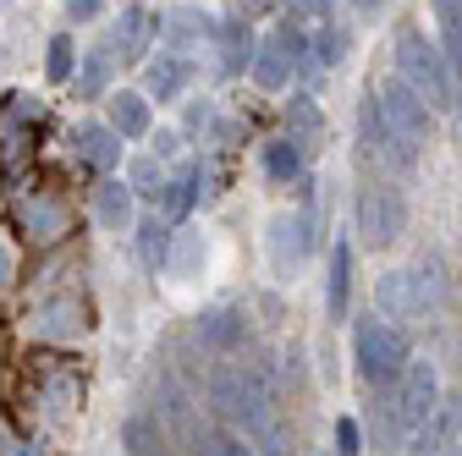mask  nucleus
Returning a JSON list of instances; mask_svg holds the SVG:
<instances>
[{"label": "nucleus", "instance_id": "6ab92c4d", "mask_svg": "<svg viewBox=\"0 0 462 456\" xmlns=\"http://www.w3.org/2000/svg\"><path fill=\"white\" fill-rule=\"evenodd\" d=\"M286 78H292V61H286V50L275 44V33L254 50V83L259 88H286Z\"/></svg>", "mask_w": 462, "mask_h": 456}, {"label": "nucleus", "instance_id": "f8f14e48", "mask_svg": "<svg viewBox=\"0 0 462 456\" xmlns=\"http://www.w3.org/2000/svg\"><path fill=\"white\" fill-rule=\"evenodd\" d=\"M243 335H248V324H243L237 308H209V314H199V341H209L215 352H231Z\"/></svg>", "mask_w": 462, "mask_h": 456}, {"label": "nucleus", "instance_id": "72a5a7b5", "mask_svg": "<svg viewBox=\"0 0 462 456\" xmlns=\"http://www.w3.org/2000/svg\"><path fill=\"white\" fill-rule=\"evenodd\" d=\"M12 275H17V259H12V248H6V242H0V292L12 287Z\"/></svg>", "mask_w": 462, "mask_h": 456}, {"label": "nucleus", "instance_id": "2f4dec72", "mask_svg": "<svg viewBox=\"0 0 462 456\" xmlns=\"http://www.w3.org/2000/svg\"><path fill=\"white\" fill-rule=\"evenodd\" d=\"M177 143H182L177 132H171V127H160V132H154V160H171V154H177Z\"/></svg>", "mask_w": 462, "mask_h": 456}, {"label": "nucleus", "instance_id": "a211bd4d", "mask_svg": "<svg viewBox=\"0 0 462 456\" xmlns=\"http://www.w3.org/2000/svg\"><path fill=\"white\" fill-rule=\"evenodd\" d=\"M182 83H188V67L177 55H160V61H149V72H143V88H149L143 99H177Z\"/></svg>", "mask_w": 462, "mask_h": 456}, {"label": "nucleus", "instance_id": "9b49d317", "mask_svg": "<svg viewBox=\"0 0 462 456\" xmlns=\"http://www.w3.org/2000/svg\"><path fill=\"white\" fill-rule=\"evenodd\" d=\"M94 214H99V225H110V232H127L133 225V187L127 182H99L94 187Z\"/></svg>", "mask_w": 462, "mask_h": 456}, {"label": "nucleus", "instance_id": "393cba45", "mask_svg": "<svg viewBox=\"0 0 462 456\" xmlns=\"http://www.w3.org/2000/svg\"><path fill=\"white\" fill-rule=\"evenodd\" d=\"M314 50H319V61H325V67H341V61H346V50H353V33L336 28V23H325L319 39H314Z\"/></svg>", "mask_w": 462, "mask_h": 456}, {"label": "nucleus", "instance_id": "cd10ccee", "mask_svg": "<svg viewBox=\"0 0 462 456\" xmlns=\"http://www.w3.org/2000/svg\"><path fill=\"white\" fill-rule=\"evenodd\" d=\"M110 61L116 55L110 50H88V61H83V94L94 99V94H105V78H110Z\"/></svg>", "mask_w": 462, "mask_h": 456}, {"label": "nucleus", "instance_id": "c85d7f7f", "mask_svg": "<svg viewBox=\"0 0 462 456\" xmlns=\"http://www.w3.org/2000/svg\"><path fill=\"white\" fill-rule=\"evenodd\" d=\"M160 204L171 209V214H182L188 204H193V170H177V177L165 182V193H160Z\"/></svg>", "mask_w": 462, "mask_h": 456}, {"label": "nucleus", "instance_id": "1a4fd4ad", "mask_svg": "<svg viewBox=\"0 0 462 456\" xmlns=\"http://www.w3.org/2000/svg\"><path fill=\"white\" fill-rule=\"evenodd\" d=\"M408 287H413L419 319H430V314H440V308H446V269H440V259H435V253H424V259L408 269Z\"/></svg>", "mask_w": 462, "mask_h": 456}, {"label": "nucleus", "instance_id": "39448f33", "mask_svg": "<svg viewBox=\"0 0 462 456\" xmlns=\"http://www.w3.org/2000/svg\"><path fill=\"white\" fill-rule=\"evenodd\" d=\"M402 232H408V198H402L391 182H374L358 193V237L364 248H396Z\"/></svg>", "mask_w": 462, "mask_h": 456}, {"label": "nucleus", "instance_id": "bb28decb", "mask_svg": "<svg viewBox=\"0 0 462 456\" xmlns=\"http://www.w3.org/2000/svg\"><path fill=\"white\" fill-rule=\"evenodd\" d=\"M72 67H78V50H72V39H67V33H55V39H50V61H44L50 83H67V78H72Z\"/></svg>", "mask_w": 462, "mask_h": 456}, {"label": "nucleus", "instance_id": "423d86ee", "mask_svg": "<svg viewBox=\"0 0 462 456\" xmlns=\"http://www.w3.org/2000/svg\"><path fill=\"white\" fill-rule=\"evenodd\" d=\"M309 248H314V220H309V214H275V220H270V264H275L281 275L303 269Z\"/></svg>", "mask_w": 462, "mask_h": 456}, {"label": "nucleus", "instance_id": "b1692460", "mask_svg": "<svg viewBox=\"0 0 462 456\" xmlns=\"http://www.w3.org/2000/svg\"><path fill=\"white\" fill-rule=\"evenodd\" d=\"M127 187H133V198H138V193H143V198H160V193H165V170H160V160H154V154H143V160L133 165Z\"/></svg>", "mask_w": 462, "mask_h": 456}, {"label": "nucleus", "instance_id": "5701e85b", "mask_svg": "<svg viewBox=\"0 0 462 456\" xmlns=\"http://www.w3.org/2000/svg\"><path fill=\"white\" fill-rule=\"evenodd\" d=\"M199 259H204V242H199V232H182V237H177V248H171V259H165V269L177 275V280H188V275L199 269Z\"/></svg>", "mask_w": 462, "mask_h": 456}, {"label": "nucleus", "instance_id": "4468645a", "mask_svg": "<svg viewBox=\"0 0 462 456\" xmlns=\"http://www.w3.org/2000/svg\"><path fill=\"white\" fill-rule=\"evenodd\" d=\"M78 149H83V160L99 165V170H116V165H122V138H116L110 127H99V122L78 127Z\"/></svg>", "mask_w": 462, "mask_h": 456}, {"label": "nucleus", "instance_id": "473e14b6", "mask_svg": "<svg viewBox=\"0 0 462 456\" xmlns=\"http://www.w3.org/2000/svg\"><path fill=\"white\" fill-rule=\"evenodd\" d=\"M220 456H259V451H254L243 434H226V440H220Z\"/></svg>", "mask_w": 462, "mask_h": 456}, {"label": "nucleus", "instance_id": "412c9836", "mask_svg": "<svg viewBox=\"0 0 462 456\" xmlns=\"http://www.w3.org/2000/svg\"><path fill=\"white\" fill-rule=\"evenodd\" d=\"M138 253H143V264H149L154 275L165 269V259H171V232H165L160 220H143V225H138Z\"/></svg>", "mask_w": 462, "mask_h": 456}, {"label": "nucleus", "instance_id": "a878e982", "mask_svg": "<svg viewBox=\"0 0 462 456\" xmlns=\"http://www.w3.org/2000/svg\"><path fill=\"white\" fill-rule=\"evenodd\" d=\"M286 122H292V138H298V143H303V138H319V110H314L309 94H298L292 105H286Z\"/></svg>", "mask_w": 462, "mask_h": 456}, {"label": "nucleus", "instance_id": "dca6fc26", "mask_svg": "<svg viewBox=\"0 0 462 456\" xmlns=\"http://www.w3.org/2000/svg\"><path fill=\"white\" fill-rule=\"evenodd\" d=\"M435 23H440V61H446V72H457L462 78V6L457 0H446V6H435Z\"/></svg>", "mask_w": 462, "mask_h": 456}, {"label": "nucleus", "instance_id": "f03ea898", "mask_svg": "<svg viewBox=\"0 0 462 456\" xmlns=\"http://www.w3.org/2000/svg\"><path fill=\"white\" fill-rule=\"evenodd\" d=\"M408 363H413V347H408V335H402L396 324H385V319H364L358 324V369H364V379L374 390H391Z\"/></svg>", "mask_w": 462, "mask_h": 456}, {"label": "nucleus", "instance_id": "0eeeda50", "mask_svg": "<svg viewBox=\"0 0 462 456\" xmlns=\"http://www.w3.org/2000/svg\"><path fill=\"white\" fill-rule=\"evenodd\" d=\"M17 225H23L39 248H50V242H61L72 232V214H67V204H55V198H28L17 209Z\"/></svg>", "mask_w": 462, "mask_h": 456}, {"label": "nucleus", "instance_id": "4be33fe9", "mask_svg": "<svg viewBox=\"0 0 462 456\" xmlns=\"http://www.w3.org/2000/svg\"><path fill=\"white\" fill-rule=\"evenodd\" d=\"M122 440H127L133 456H160V429H154V418H143V413H133V418L122 424Z\"/></svg>", "mask_w": 462, "mask_h": 456}, {"label": "nucleus", "instance_id": "f704fd0d", "mask_svg": "<svg viewBox=\"0 0 462 456\" xmlns=\"http://www.w3.org/2000/svg\"><path fill=\"white\" fill-rule=\"evenodd\" d=\"M451 110H457V127H462V88H457V99H451Z\"/></svg>", "mask_w": 462, "mask_h": 456}, {"label": "nucleus", "instance_id": "2eb2a0df", "mask_svg": "<svg viewBox=\"0 0 462 456\" xmlns=\"http://www.w3.org/2000/svg\"><path fill=\"white\" fill-rule=\"evenodd\" d=\"M149 28H160V17L149 12V6H127L122 17H116V33H110V55H133L138 44H143V33Z\"/></svg>", "mask_w": 462, "mask_h": 456}, {"label": "nucleus", "instance_id": "6e6552de", "mask_svg": "<svg viewBox=\"0 0 462 456\" xmlns=\"http://www.w3.org/2000/svg\"><path fill=\"white\" fill-rule=\"evenodd\" d=\"M374 319H385V324H413L419 319V303H413V287H408V269H385L380 280H374Z\"/></svg>", "mask_w": 462, "mask_h": 456}, {"label": "nucleus", "instance_id": "f257e3e1", "mask_svg": "<svg viewBox=\"0 0 462 456\" xmlns=\"http://www.w3.org/2000/svg\"><path fill=\"white\" fill-rule=\"evenodd\" d=\"M396 83H408L424 99V110H451V99H457V83H451V72L440 61V50L419 28L396 33Z\"/></svg>", "mask_w": 462, "mask_h": 456}, {"label": "nucleus", "instance_id": "aec40b11", "mask_svg": "<svg viewBox=\"0 0 462 456\" xmlns=\"http://www.w3.org/2000/svg\"><path fill=\"white\" fill-rule=\"evenodd\" d=\"M346 275H353V248L336 242V253H330V280H325V308H330V319H346Z\"/></svg>", "mask_w": 462, "mask_h": 456}, {"label": "nucleus", "instance_id": "ddd939ff", "mask_svg": "<svg viewBox=\"0 0 462 456\" xmlns=\"http://www.w3.org/2000/svg\"><path fill=\"white\" fill-rule=\"evenodd\" d=\"M33 335H44V341H67V335H83V308H78L72 297H61V303L39 308V319H33Z\"/></svg>", "mask_w": 462, "mask_h": 456}, {"label": "nucleus", "instance_id": "c756f323", "mask_svg": "<svg viewBox=\"0 0 462 456\" xmlns=\"http://www.w3.org/2000/svg\"><path fill=\"white\" fill-rule=\"evenodd\" d=\"M336 445H341L336 456H358V424H353V418H341V424H336Z\"/></svg>", "mask_w": 462, "mask_h": 456}, {"label": "nucleus", "instance_id": "7ed1b4c3", "mask_svg": "<svg viewBox=\"0 0 462 456\" xmlns=\"http://www.w3.org/2000/svg\"><path fill=\"white\" fill-rule=\"evenodd\" d=\"M385 402H391V418H396L402 440H408L413 429H424L435 418V407H440V374H435V363L413 358L408 369H402V379L385 390Z\"/></svg>", "mask_w": 462, "mask_h": 456}, {"label": "nucleus", "instance_id": "f3484780", "mask_svg": "<svg viewBox=\"0 0 462 456\" xmlns=\"http://www.w3.org/2000/svg\"><path fill=\"white\" fill-rule=\"evenodd\" d=\"M303 160H309V143H298V138H275L264 149V170H270L275 182H298L303 177Z\"/></svg>", "mask_w": 462, "mask_h": 456}, {"label": "nucleus", "instance_id": "7c9ffc66", "mask_svg": "<svg viewBox=\"0 0 462 456\" xmlns=\"http://www.w3.org/2000/svg\"><path fill=\"white\" fill-rule=\"evenodd\" d=\"M99 12H105V6H99V0H72V6H67V17H72L78 28H83V23H94Z\"/></svg>", "mask_w": 462, "mask_h": 456}, {"label": "nucleus", "instance_id": "9d476101", "mask_svg": "<svg viewBox=\"0 0 462 456\" xmlns=\"http://www.w3.org/2000/svg\"><path fill=\"white\" fill-rule=\"evenodd\" d=\"M110 132L116 138H149V99L133 88L110 94Z\"/></svg>", "mask_w": 462, "mask_h": 456}, {"label": "nucleus", "instance_id": "20e7f679", "mask_svg": "<svg viewBox=\"0 0 462 456\" xmlns=\"http://www.w3.org/2000/svg\"><path fill=\"white\" fill-rule=\"evenodd\" d=\"M369 99L380 105V127H385L402 149H408V154H419L424 138H430V110H424V99H419L408 83H396V78H385Z\"/></svg>", "mask_w": 462, "mask_h": 456}]
</instances>
